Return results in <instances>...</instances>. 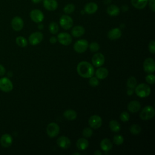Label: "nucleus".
Here are the masks:
<instances>
[{
	"label": "nucleus",
	"mask_w": 155,
	"mask_h": 155,
	"mask_svg": "<svg viewBox=\"0 0 155 155\" xmlns=\"http://www.w3.org/2000/svg\"><path fill=\"white\" fill-rule=\"evenodd\" d=\"M78 74L84 78H89L94 74V69L92 64L87 61L80 62L76 68Z\"/></svg>",
	"instance_id": "f257e3e1"
},
{
	"label": "nucleus",
	"mask_w": 155,
	"mask_h": 155,
	"mask_svg": "<svg viewBox=\"0 0 155 155\" xmlns=\"http://www.w3.org/2000/svg\"><path fill=\"white\" fill-rule=\"evenodd\" d=\"M134 91L136 95L141 98L148 96L151 93V88L146 84L142 83L136 86Z\"/></svg>",
	"instance_id": "f03ea898"
},
{
	"label": "nucleus",
	"mask_w": 155,
	"mask_h": 155,
	"mask_svg": "<svg viewBox=\"0 0 155 155\" xmlns=\"http://www.w3.org/2000/svg\"><path fill=\"white\" fill-rule=\"evenodd\" d=\"M155 114L154 108L151 105L145 106L140 113V117L142 120H149L154 117Z\"/></svg>",
	"instance_id": "7ed1b4c3"
},
{
	"label": "nucleus",
	"mask_w": 155,
	"mask_h": 155,
	"mask_svg": "<svg viewBox=\"0 0 155 155\" xmlns=\"http://www.w3.org/2000/svg\"><path fill=\"white\" fill-rule=\"evenodd\" d=\"M13 85L11 80L7 78L3 77L0 78V90L4 92L8 93L13 90Z\"/></svg>",
	"instance_id": "20e7f679"
},
{
	"label": "nucleus",
	"mask_w": 155,
	"mask_h": 155,
	"mask_svg": "<svg viewBox=\"0 0 155 155\" xmlns=\"http://www.w3.org/2000/svg\"><path fill=\"white\" fill-rule=\"evenodd\" d=\"M59 24L63 29L67 30L73 27V21L70 16L67 15H64L61 16L59 19Z\"/></svg>",
	"instance_id": "39448f33"
},
{
	"label": "nucleus",
	"mask_w": 155,
	"mask_h": 155,
	"mask_svg": "<svg viewBox=\"0 0 155 155\" xmlns=\"http://www.w3.org/2000/svg\"><path fill=\"white\" fill-rule=\"evenodd\" d=\"M59 131H60L59 126L55 122L50 123L49 124H48L46 128L47 135L51 138L56 137L59 134Z\"/></svg>",
	"instance_id": "423d86ee"
},
{
	"label": "nucleus",
	"mask_w": 155,
	"mask_h": 155,
	"mask_svg": "<svg viewBox=\"0 0 155 155\" xmlns=\"http://www.w3.org/2000/svg\"><path fill=\"white\" fill-rule=\"evenodd\" d=\"M88 47V42L85 39L78 40L74 44L73 48L75 51L79 53L85 52Z\"/></svg>",
	"instance_id": "0eeeda50"
},
{
	"label": "nucleus",
	"mask_w": 155,
	"mask_h": 155,
	"mask_svg": "<svg viewBox=\"0 0 155 155\" xmlns=\"http://www.w3.org/2000/svg\"><path fill=\"white\" fill-rule=\"evenodd\" d=\"M57 40L63 45H68L72 42V37L68 33L61 32L58 35Z\"/></svg>",
	"instance_id": "6e6552de"
},
{
	"label": "nucleus",
	"mask_w": 155,
	"mask_h": 155,
	"mask_svg": "<svg viewBox=\"0 0 155 155\" xmlns=\"http://www.w3.org/2000/svg\"><path fill=\"white\" fill-rule=\"evenodd\" d=\"M43 39V34L40 31H35L30 34L28 37L29 43L32 45L39 44Z\"/></svg>",
	"instance_id": "1a4fd4ad"
},
{
	"label": "nucleus",
	"mask_w": 155,
	"mask_h": 155,
	"mask_svg": "<svg viewBox=\"0 0 155 155\" xmlns=\"http://www.w3.org/2000/svg\"><path fill=\"white\" fill-rule=\"evenodd\" d=\"M143 70L148 73H152L155 71V62L154 60L151 58H147L143 64Z\"/></svg>",
	"instance_id": "9d476101"
},
{
	"label": "nucleus",
	"mask_w": 155,
	"mask_h": 155,
	"mask_svg": "<svg viewBox=\"0 0 155 155\" xmlns=\"http://www.w3.org/2000/svg\"><path fill=\"white\" fill-rule=\"evenodd\" d=\"M30 17L33 22L36 23H41L44 20V15L40 10L34 9L30 12Z\"/></svg>",
	"instance_id": "9b49d317"
},
{
	"label": "nucleus",
	"mask_w": 155,
	"mask_h": 155,
	"mask_svg": "<svg viewBox=\"0 0 155 155\" xmlns=\"http://www.w3.org/2000/svg\"><path fill=\"white\" fill-rule=\"evenodd\" d=\"M88 124L91 128L97 129L102 126V120L99 115H93L89 118Z\"/></svg>",
	"instance_id": "f8f14e48"
},
{
	"label": "nucleus",
	"mask_w": 155,
	"mask_h": 155,
	"mask_svg": "<svg viewBox=\"0 0 155 155\" xmlns=\"http://www.w3.org/2000/svg\"><path fill=\"white\" fill-rule=\"evenodd\" d=\"M11 26L16 31H21L24 27L23 19L19 16H15L11 21Z\"/></svg>",
	"instance_id": "ddd939ff"
},
{
	"label": "nucleus",
	"mask_w": 155,
	"mask_h": 155,
	"mask_svg": "<svg viewBox=\"0 0 155 155\" xmlns=\"http://www.w3.org/2000/svg\"><path fill=\"white\" fill-rule=\"evenodd\" d=\"M92 64L96 67H101L105 62V57L101 53H95L91 58Z\"/></svg>",
	"instance_id": "4468645a"
},
{
	"label": "nucleus",
	"mask_w": 155,
	"mask_h": 155,
	"mask_svg": "<svg viewBox=\"0 0 155 155\" xmlns=\"http://www.w3.org/2000/svg\"><path fill=\"white\" fill-rule=\"evenodd\" d=\"M13 142V138L9 134L5 133L1 136L0 138V144L4 148H8L11 146Z\"/></svg>",
	"instance_id": "2eb2a0df"
},
{
	"label": "nucleus",
	"mask_w": 155,
	"mask_h": 155,
	"mask_svg": "<svg viewBox=\"0 0 155 155\" xmlns=\"http://www.w3.org/2000/svg\"><path fill=\"white\" fill-rule=\"evenodd\" d=\"M57 145L61 148L67 149L69 148L71 145V141L70 139L64 136H62L58 137L56 141Z\"/></svg>",
	"instance_id": "dca6fc26"
},
{
	"label": "nucleus",
	"mask_w": 155,
	"mask_h": 155,
	"mask_svg": "<svg viewBox=\"0 0 155 155\" xmlns=\"http://www.w3.org/2000/svg\"><path fill=\"white\" fill-rule=\"evenodd\" d=\"M44 7L48 11H54L58 8L56 0H42Z\"/></svg>",
	"instance_id": "f3484780"
},
{
	"label": "nucleus",
	"mask_w": 155,
	"mask_h": 155,
	"mask_svg": "<svg viewBox=\"0 0 155 155\" xmlns=\"http://www.w3.org/2000/svg\"><path fill=\"white\" fill-rule=\"evenodd\" d=\"M122 36V31L119 28H114L110 30L107 34L108 38L111 40H116Z\"/></svg>",
	"instance_id": "a211bd4d"
},
{
	"label": "nucleus",
	"mask_w": 155,
	"mask_h": 155,
	"mask_svg": "<svg viewBox=\"0 0 155 155\" xmlns=\"http://www.w3.org/2000/svg\"><path fill=\"white\" fill-rule=\"evenodd\" d=\"M98 9V5L96 3L90 2L85 4L84 7V11L87 14H93L97 12Z\"/></svg>",
	"instance_id": "6ab92c4d"
},
{
	"label": "nucleus",
	"mask_w": 155,
	"mask_h": 155,
	"mask_svg": "<svg viewBox=\"0 0 155 155\" xmlns=\"http://www.w3.org/2000/svg\"><path fill=\"white\" fill-rule=\"evenodd\" d=\"M141 105L137 101H132L130 102L127 105V108L131 113H136L140 109Z\"/></svg>",
	"instance_id": "aec40b11"
},
{
	"label": "nucleus",
	"mask_w": 155,
	"mask_h": 155,
	"mask_svg": "<svg viewBox=\"0 0 155 155\" xmlns=\"http://www.w3.org/2000/svg\"><path fill=\"white\" fill-rule=\"evenodd\" d=\"M101 148L105 152L109 151L113 147V143L110 139L105 138L102 139L100 143Z\"/></svg>",
	"instance_id": "412c9836"
},
{
	"label": "nucleus",
	"mask_w": 155,
	"mask_h": 155,
	"mask_svg": "<svg viewBox=\"0 0 155 155\" xmlns=\"http://www.w3.org/2000/svg\"><path fill=\"white\" fill-rule=\"evenodd\" d=\"M85 33V28L81 25H76L73 27L71 34L73 36L78 38L82 36Z\"/></svg>",
	"instance_id": "4be33fe9"
},
{
	"label": "nucleus",
	"mask_w": 155,
	"mask_h": 155,
	"mask_svg": "<svg viewBox=\"0 0 155 155\" xmlns=\"http://www.w3.org/2000/svg\"><path fill=\"white\" fill-rule=\"evenodd\" d=\"M96 76L99 79H105L108 74V70L105 67H99L96 72H95Z\"/></svg>",
	"instance_id": "5701e85b"
},
{
	"label": "nucleus",
	"mask_w": 155,
	"mask_h": 155,
	"mask_svg": "<svg viewBox=\"0 0 155 155\" xmlns=\"http://www.w3.org/2000/svg\"><path fill=\"white\" fill-rule=\"evenodd\" d=\"M88 145L89 142L85 138H79L76 141V143L77 148L81 151H83L87 149V147H88Z\"/></svg>",
	"instance_id": "b1692460"
},
{
	"label": "nucleus",
	"mask_w": 155,
	"mask_h": 155,
	"mask_svg": "<svg viewBox=\"0 0 155 155\" xmlns=\"http://www.w3.org/2000/svg\"><path fill=\"white\" fill-rule=\"evenodd\" d=\"M107 13L111 16H116L120 13V8L116 5H110L107 8Z\"/></svg>",
	"instance_id": "393cba45"
},
{
	"label": "nucleus",
	"mask_w": 155,
	"mask_h": 155,
	"mask_svg": "<svg viewBox=\"0 0 155 155\" xmlns=\"http://www.w3.org/2000/svg\"><path fill=\"white\" fill-rule=\"evenodd\" d=\"M132 5L137 9H143L148 4V0H131Z\"/></svg>",
	"instance_id": "a878e982"
},
{
	"label": "nucleus",
	"mask_w": 155,
	"mask_h": 155,
	"mask_svg": "<svg viewBox=\"0 0 155 155\" xmlns=\"http://www.w3.org/2000/svg\"><path fill=\"white\" fill-rule=\"evenodd\" d=\"M63 115L64 117L68 120H73L77 117V113L76 112V111L72 109L66 110L64 112Z\"/></svg>",
	"instance_id": "bb28decb"
},
{
	"label": "nucleus",
	"mask_w": 155,
	"mask_h": 155,
	"mask_svg": "<svg viewBox=\"0 0 155 155\" xmlns=\"http://www.w3.org/2000/svg\"><path fill=\"white\" fill-rule=\"evenodd\" d=\"M109 127L110 130L115 133H117L120 130V124L116 120H111L109 122Z\"/></svg>",
	"instance_id": "cd10ccee"
},
{
	"label": "nucleus",
	"mask_w": 155,
	"mask_h": 155,
	"mask_svg": "<svg viewBox=\"0 0 155 155\" xmlns=\"http://www.w3.org/2000/svg\"><path fill=\"white\" fill-rule=\"evenodd\" d=\"M15 41H16V44L21 47H25L28 44V41L26 39V38H24V36H18L16 38Z\"/></svg>",
	"instance_id": "c85d7f7f"
},
{
	"label": "nucleus",
	"mask_w": 155,
	"mask_h": 155,
	"mask_svg": "<svg viewBox=\"0 0 155 155\" xmlns=\"http://www.w3.org/2000/svg\"><path fill=\"white\" fill-rule=\"evenodd\" d=\"M48 30L53 35L56 34L59 31L58 24L55 22H51L48 25Z\"/></svg>",
	"instance_id": "c756f323"
},
{
	"label": "nucleus",
	"mask_w": 155,
	"mask_h": 155,
	"mask_svg": "<svg viewBox=\"0 0 155 155\" xmlns=\"http://www.w3.org/2000/svg\"><path fill=\"white\" fill-rule=\"evenodd\" d=\"M137 85L136 79L134 76H130L127 82V85L130 88L134 89Z\"/></svg>",
	"instance_id": "7c9ffc66"
},
{
	"label": "nucleus",
	"mask_w": 155,
	"mask_h": 155,
	"mask_svg": "<svg viewBox=\"0 0 155 155\" xmlns=\"http://www.w3.org/2000/svg\"><path fill=\"white\" fill-rule=\"evenodd\" d=\"M75 10V6L73 4H67L63 8V11L65 14H71Z\"/></svg>",
	"instance_id": "2f4dec72"
},
{
	"label": "nucleus",
	"mask_w": 155,
	"mask_h": 155,
	"mask_svg": "<svg viewBox=\"0 0 155 155\" xmlns=\"http://www.w3.org/2000/svg\"><path fill=\"white\" fill-rule=\"evenodd\" d=\"M130 131L133 134H138L141 132V127L138 124H133L130 127Z\"/></svg>",
	"instance_id": "473e14b6"
},
{
	"label": "nucleus",
	"mask_w": 155,
	"mask_h": 155,
	"mask_svg": "<svg viewBox=\"0 0 155 155\" xmlns=\"http://www.w3.org/2000/svg\"><path fill=\"white\" fill-rule=\"evenodd\" d=\"M124 141V139L122 135L118 134V135H115L113 137V142L117 145H120L122 143H123Z\"/></svg>",
	"instance_id": "72a5a7b5"
},
{
	"label": "nucleus",
	"mask_w": 155,
	"mask_h": 155,
	"mask_svg": "<svg viewBox=\"0 0 155 155\" xmlns=\"http://www.w3.org/2000/svg\"><path fill=\"white\" fill-rule=\"evenodd\" d=\"M82 135L85 138H88L90 137L92 134H93V131L91 130V128H89V127H86L85 128H84V130H82Z\"/></svg>",
	"instance_id": "f704fd0d"
},
{
	"label": "nucleus",
	"mask_w": 155,
	"mask_h": 155,
	"mask_svg": "<svg viewBox=\"0 0 155 155\" xmlns=\"http://www.w3.org/2000/svg\"><path fill=\"white\" fill-rule=\"evenodd\" d=\"M99 45L97 42H92L90 45H89V48L90 50L92 52H97L99 50Z\"/></svg>",
	"instance_id": "c9c22d12"
},
{
	"label": "nucleus",
	"mask_w": 155,
	"mask_h": 155,
	"mask_svg": "<svg viewBox=\"0 0 155 155\" xmlns=\"http://www.w3.org/2000/svg\"><path fill=\"white\" fill-rule=\"evenodd\" d=\"M89 84L91 86V87H96L99 85V79H97L96 77H94V76H91L90 78H89Z\"/></svg>",
	"instance_id": "e433bc0d"
},
{
	"label": "nucleus",
	"mask_w": 155,
	"mask_h": 155,
	"mask_svg": "<svg viewBox=\"0 0 155 155\" xmlns=\"http://www.w3.org/2000/svg\"><path fill=\"white\" fill-rule=\"evenodd\" d=\"M120 119L121 121L123 122H128L130 119V114L127 111H123L120 114Z\"/></svg>",
	"instance_id": "4c0bfd02"
},
{
	"label": "nucleus",
	"mask_w": 155,
	"mask_h": 155,
	"mask_svg": "<svg viewBox=\"0 0 155 155\" xmlns=\"http://www.w3.org/2000/svg\"><path fill=\"white\" fill-rule=\"evenodd\" d=\"M145 80L149 84H154L155 82V76L151 73L148 74L145 77Z\"/></svg>",
	"instance_id": "58836bf2"
},
{
	"label": "nucleus",
	"mask_w": 155,
	"mask_h": 155,
	"mask_svg": "<svg viewBox=\"0 0 155 155\" xmlns=\"http://www.w3.org/2000/svg\"><path fill=\"white\" fill-rule=\"evenodd\" d=\"M148 50L152 54L155 53V41H154L153 40L149 42Z\"/></svg>",
	"instance_id": "ea45409f"
},
{
	"label": "nucleus",
	"mask_w": 155,
	"mask_h": 155,
	"mask_svg": "<svg viewBox=\"0 0 155 155\" xmlns=\"http://www.w3.org/2000/svg\"><path fill=\"white\" fill-rule=\"evenodd\" d=\"M148 4L152 12H155V0H148Z\"/></svg>",
	"instance_id": "a19ab883"
},
{
	"label": "nucleus",
	"mask_w": 155,
	"mask_h": 155,
	"mask_svg": "<svg viewBox=\"0 0 155 155\" xmlns=\"http://www.w3.org/2000/svg\"><path fill=\"white\" fill-rule=\"evenodd\" d=\"M5 72H6V70L5 67L2 65L0 64V76H4L5 74Z\"/></svg>",
	"instance_id": "79ce46f5"
},
{
	"label": "nucleus",
	"mask_w": 155,
	"mask_h": 155,
	"mask_svg": "<svg viewBox=\"0 0 155 155\" xmlns=\"http://www.w3.org/2000/svg\"><path fill=\"white\" fill-rule=\"evenodd\" d=\"M57 38L55 36H51L50 38V42L51 44H55L57 42Z\"/></svg>",
	"instance_id": "37998d69"
},
{
	"label": "nucleus",
	"mask_w": 155,
	"mask_h": 155,
	"mask_svg": "<svg viewBox=\"0 0 155 155\" xmlns=\"http://www.w3.org/2000/svg\"><path fill=\"white\" fill-rule=\"evenodd\" d=\"M133 93H134V90H133V88H129V89L127 90V94L128 96H131V95H132V94H133Z\"/></svg>",
	"instance_id": "c03bdc74"
},
{
	"label": "nucleus",
	"mask_w": 155,
	"mask_h": 155,
	"mask_svg": "<svg viewBox=\"0 0 155 155\" xmlns=\"http://www.w3.org/2000/svg\"><path fill=\"white\" fill-rule=\"evenodd\" d=\"M128 6L127 5H124L122 7V10L123 11V12H127V10H128Z\"/></svg>",
	"instance_id": "a18cd8bd"
},
{
	"label": "nucleus",
	"mask_w": 155,
	"mask_h": 155,
	"mask_svg": "<svg viewBox=\"0 0 155 155\" xmlns=\"http://www.w3.org/2000/svg\"><path fill=\"white\" fill-rule=\"evenodd\" d=\"M94 155H101L102 154V152L100 150H96L94 152Z\"/></svg>",
	"instance_id": "49530a36"
},
{
	"label": "nucleus",
	"mask_w": 155,
	"mask_h": 155,
	"mask_svg": "<svg viewBox=\"0 0 155 155\" xmlns=\"http://www.w3.org/2000/svg\"><path fill=\"white\" fill-rule=\"evenodd\" d=\"M31 1L34 4H38L39 2H41V1H42V0H31Z\"/></svg>",
	"instance_id": "de8ad7c7"
},
{
	"label": "nucleus",
	"mask_w": 155,
	"mask_h": 155,
	"mask_svg": "<svg viewBox=\"0 0 155 155\" xmlns=\"http://www.w3.org/2000/svg\"><path fill=\"white\" fill-rule=\"evenodd\" d=\"M38 28L39 30H42V29H43V28H44V25H43V24H39L38 25Z\"/></svg>",
	"instance_id": "09e8293b"
},
{
	"label": "nucleus",
	"mask_w": 155,
	"mask_h": 155,
	"mask_svg": "<svg viewBox=\"0 0 155 155\" xmlns=\"http://www.w3.org/2000/svg\"><path fill=\"white\" fill-rule=\"evenodd\" d=\"M73 155H75V154H76V155H80L81 154H80L79 153H78V152H75V153H73Z\"/></svg>",
	"instance_id": "8fccbe9b"
}]
</instances>
